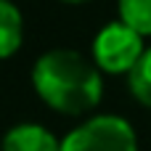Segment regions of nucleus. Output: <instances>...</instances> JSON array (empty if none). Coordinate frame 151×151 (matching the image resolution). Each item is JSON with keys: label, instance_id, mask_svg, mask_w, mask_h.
Here are the masks:
<instances>
[{"label": "nucleus", "instance_id": "20e7f679", "mask_svg": "<svg viewBox=\"0 0 151 151\" xmlns=\"http://www.w3.org/2000/svg\"><path fill=\"white\" fill-rule=\"evenodd\" d=\"M3 151H61V143L40 125H16L5 133Z\"/></svg>", "mask_w": 151, "mask_h": 151}, {"label": "nucleus", "instance_id": "0eeeda50", "mask_svg": "<svg viewBox=\"0 0 151 151\" xmlns=\"http://www.w3.org/2000/svg\"><path fill=\"white\" fill-rule=\"evenodd\" d=\"M130 90L141 104L151 106V48L143 50L141 61L130 72Z\"/></svg>", "mask_w": 151, "mask_h": 151}, {"label": "nucleus", "instance_id": "423d86ee", "mask_svg": "<svg viewBox=\"0 0 151 151\" xmlns=\"http://www.w3.org/2000/svg\"><path fill=\"white\" fill-rule=\"evenodd\" d=\"M119 16L138 35H151V0H119Z\"/></svg>", "mask_w": 151, "mask_h": 151}, {"label": "nucleus", "instance_id": "7ed1b4c3", "mask_svg": "<svg viewBox=\"0 0 151 151\" xmlns=\"http://www.w3.org/2000/svg\"><path fill=\"white\" fill-rule=\"evenodd\" d=\"M143 35H138L133 27H127L125 21H114L106 24L96 42H93V58L104 72H133V66L141 61L143 56Z\"/></svg>", "mask_w": 151, "mask_h": 151}, {"label": "nucleus", "instance_id": "39448f33", "mask_svg": "<svg viewBox=\"0 0 151 151\" xmlns=\"http://www.w3.org/2000/svg\"><path fill=\"white\" fill-rule=\"evenodd\" d=\"M21 35H24V24L19 8L8 0H0V58H8L11 53L19 50Z\"/></svg>", "mask_w": 151, "mask_h": 151}, {"label": "nucleus", "instance_id": "6e6552de", "mask_svg": "<svg viewBox=\"0 0 151 151\" xmlns=\"http://www.w3.org/2000/svg\"><path fill=\"white\" fill-rule=\"evenodd\" d=\"M66 3H85V0H66Z\"/></svg>", "mask_w": 151, "mask_h": 151}, {"label": "nucleus", "instance_id": "f03ea898", "mask_svg": "<svg viewBox=\"0 0 151 151\" xmlns=\"http://www.w3.org/2000/svg\"><path fill=\"white\" fill-rule=\"evenodd\" d=\"M61 151H135V133L122 117H96L72 130Z\"/></svg>", "mask_w": 151, "mask_h": 151}, {"label": "nucleus", "instance_id": "f257e3e1", "mask_svg": "<svg viewBox=\"0 0 151 151\" xmlns=\"http://www.w3.org/2000/svg\"><path fill=\"white\" fill-rule=\"evenodd\" d=\"M40 98L61 114H82L101 101V77L77 50H50L32 72Z\"/></svg>", "mask_w": 151, "mask_h": 151}]
</instances>
